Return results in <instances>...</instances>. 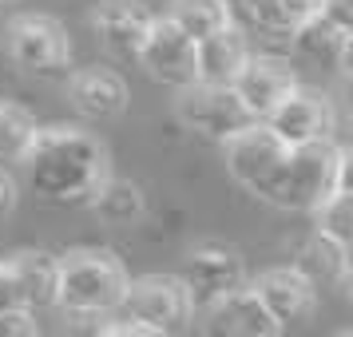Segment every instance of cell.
<instances>
[{
	"instance_id": "cell-6",
	"label": "cell",
	"mask_w": 353,
	"mask_h": 337,
	"mask_svg": "<svg viewBox=\"0 0 353 337\" xmlns=\"http://www.w3.org/2000/svg\"><path fill=\"white\" fill-rule=\"evenodd\" d=\"M119 309L128 314V321L151 325V329H159V334L179 329V325L194 314L191 294H187V286H183L179 274H147L139 282H131Z\"/></svg>"
},
{
	"instance_id": "cell-15",
	"label": "cell",
	"mask_w": 353,
	"mask_h": 337,
	"mask_svg": "<svg viewBox=\"0 0 353 337\" xmlns=\"http://www.w3.org/2000/svg\"><path fill=\"white\" fill-rule=\"evenodd\" d=\"M68 99L83 119H115L128 112V83L112 68H83L68 80Z\"/></svg>"
},
{
	"instance_id": "cell-10",
	"label": "cell",
	"mask_w": 353,
	"mask_h": 337,
	"mask_svg": "<svg viewBox=\"0 0 353 337\" xmlns=\"http://www.w3.org/2000/svg\"><path fill=\"white\" fill-rule=\"evenodd\" d=\"M223 151H226V171H230V178L242 183L250 194H258L270 183L274 171L282 167L290 147L282 143L266 123H250V127L239 131L234 139H226Z\"/></svg>"
},
{
	"instance_id": "cell-31",
	"label": "cell",
	"mask_w": 353,
	"mask_h": 337,
	"mask_svg": "<svg viewBox=\"0 0 353 337\" xmlns=\"http://www.w3.org/2000/svg\"><path fill=\"white\" fill-rule=\"evenodd\" d=\"M337 337H353V334H350V329H341V334H337Z\"/></svg>"
},
{
	"instance_id": "cell-20",
	"label": "cell",
	"mask_w": 353,
	"mask_h": 337,
	"mask_svg": "<svg viewBox=\"0 0 353 337\" xmlns=\"http://www.w3.org/2000/svg\"><path fill=\"white\" fill-rule=\"evenodd\" d=\"M167 20H171L187 40H194V44H203V40H210L214 32H223V28L234 24L226 0H171Z\"/></svg>"
},
{
	"instance_id": "cell-18",
	"label": "cell",
	"mask_w": 353,
	"mask_h": 337,
	"mask_svg": "<svg viewBox=\"0 0 353 337\" xmlns=\"http://www.w3.org/2000/svg\"><path fill=\"white\" fill-rule=\"evenodd\" d=\"M294 270L302 274L314 289H345L350 286V246L325 238V234H314V238L302 246L298 254V266Z\"/></svg>"
},
{
	"instance_id": "cell-12",
	"label": "cell",
	"mask_w": 353,
	"mask_h": 337,
	"mask_svg": "<svg viewBox=\"0 0 353 337\" xmlns=\"http://www.w3.org/2000/svg\"><path fill=\"white\" fill-rule=\"evenodd\" d=\"M203 337H282V325L266 314L254 289L242 286L203 309Z\"/></svg>"
},
{
	"instance_id": "cell-2",
	"label": "cell",
	"mask_w": 353,
	"mask_h": 337,
	"mask_svg": "<svg viewBox=\"0 0 353 337\" xmlns=\"http://www.w3.org/2000/svg\"><path fill=\"white\" fill-rule=\"evenodd\" d=\"M334 191H353L350 155L337 143H305L290 147L282 167L258 191V198H266L270 207L282 210H310L314 214Z\"/></svg>"
},
{
	"instance_id": "cell-9",
	"label": "cell",
	"mask_w": 353,
	"mask_h": 337,
	"mask_svg": "<svg viewBox=\"0 0 353 337\" xmlns=\"http://www.w3.org/2000/svg\"><path fill=\"white\" fill-rule=\"evenodd\" d=\"M183 286L191 294L194 309H207L210 302H219V298L246 286V262L230 246H199V250L187 254Z\"/></svg>"
},
{
	"instance_id": "cell-30",
	"label": "cell",
	"mask_w": 353,
	"mask_h": 337,
	"mask_svg": "<svg viewBox=\"0 0 353 337\" xmlns=\"http://www.w3.org/2000/svg\"><path fill=\"white\" fill-rule=\"evenodd\" d=\"M12 207H17V183L0 171V218L12 214Z\"/></svg>"
},
{
	"instance_id": "cell-4",
	"label": "cell",
	"mask_w": 353,
	"mask_h": 337,
	"mask_svg": "<svg viewBox=\"0 0 353 337\" xmlns=\"http://www.w3.org/2000/svg\"><path fill=\"white\" fill-rule=\"evenodd\" d=\"M4 52L32 76H64L72 64V36L48 12H20L4 28Z\"/></svg>"
},
{
	"instance_id": "cell-23",
	"label": "cell",
	"mask_w": 353,
	"mask_h": 337,
	"mask_svg": "<svg viewBox=\"0 0 353 337\" xmlns=\"http://www.w3.org/2000/svg\"><path fill=\"white\" fill-rule=\"evenodd\" d=\"M321 12V0H270L266 17H262V32L266 36H294L305 20H314Z\"/></svg>"
},
{
	"instance_id": "cell-24",
	"label": "cell",
	"mask_w": 353,
	"mask_h": 337,
	"mask_svg": "<svg viewBox=\"0 0 353 337\" xmlns=\"http://www.w3.org/2000/svg\"><path fill=\"white\" fill-rule=\"evenodd\" d=\"M314 218H318V234L350 246V238H353V191H334L314 210Z\"/></svg>"
},
{
	"instance_id": "cell-7",
	"label": "cell",
	"mask_w": 353,
	"mask_h": 337,
	"mask_svg": "<svg viewBox=\"0 0 353 337\" xmlns=\"http://www.w3.org/2000/svg\"><path fill=\"white\" fill-rule=\"evenodd\" d=\"M262 123L286 147H305V143H334L337 115H334V103L321 96V92L294 88Z\"/></svg>"
},
{
	"instance_id": "cell-8",
	"label": "cell",
	"mask_w": 353,
	"mask_h": 337,
	"mask_svg": "<svg viewBox=\"0 0 353 337\" xmlns=\"http://www.w3.org/2000/svg\"><path fill=\"white\" fill-rule=\"evenodd\" d=\"M135 60L143 64V72L151 80L167 83L175 92L199 83V44L187 40L167 17H155V24H151V32H147Z\"/></svg>"
},
{
	"instance_id": "cell-32",
	"label": "cell",
	"mask_w": 353,
	"mask_h": 337,
	"mask_svg": "<svg viewBox=\"0 0 353 337\" xmlns=\"http://www.w3.org/2000/svg\"><path fill=\"white\" fill-rule=\"evenodd\" d=\"M0 4H8V0H0Z\"/></svg>"
},
{
	"instance_id": "cell-11",
	"label": "cell",
	"mask_w": 353,
	"mask_h": 337,
	"mask_svg": "<svg viewBox=\"0 0 353 337\" xmlns=\"http://www.w3.org/2000/svg\"><path fill=\"white\" fill-rule=\"evenodd\" d=\"M151 24H155V12L143 0H99L92 8V32H96L99 48L119 60L139 56Z\"/></svg>"
},
{
	"instance_id": "cell-16",
	"label": "cell",
	"mask_w": 353,
	"mask_h": 337,
	"mask_svg": "<svg viewBox=\"0 0 353 337\" xmlns=\"http://www.w3.org/2000/svg\"><path fill=\"white\" fill-rule=\"evenodd\" d=\"M254 52H250V40L239 24H230L223 32H214L210 40L199 44V83H214V88H230L239 80V72L246 68Z\"/></svg>"
},
{
	"instance_id": "cell-3",
	"label": "cell",
	"mask_w": 353,
	"mask_h": 337,
	"mask_svg": "<svg viewBox=\"0 0 353 337\" xmlns=\"http://www.w3.org/2000/svg\"><path fill=\"white\" fill-rule=\"evenodd\" d=\"M131 278L112 250H72L60 258L56 305L68 314H115L123 305Z\"/></svg>"
},
{
	"instance_id": "cell-5",
	"label": "cell",
	"mask_w": 353,
	"mask_h": 337,
	"mask_svg": "<svg viewBox=\"0 0 353 337\" xmlns=\"http://www.w3.org/2000/svg\"><path fill=\"white\" fill-rule=\"evenodd\" d=\"M175 115L179 123L203 139H214V143H226L234 139L239 131H246L254 119L250 112L239 103L234 88H214V83H191L175 96Z\"/></svg>"
},
{
	"instance_id": "cell-26",
	"label": "cell",
	"mask_w": 353,
	"mask_h": 337,
	"mask_svg": "<svg viewBox=\"0 0 353 337\" xmlns=\"http://www.w3.org/2000/svg\"><path fill=\"white\" fill-rule=\"evenodd\" d=\"M0 337H36V321L28 309H12L0 314Z\"/></svg>"
},
{
	"instance_id": "cell-1",
	"label": "cell",
	"mask_w": 353,
	"mask_h": 337,
	"mask_svg": "<svg viewBox=\"0 0 353 337\" xmlns=\"http://www.w3.org/2000/svg\"><path fill=\"white\" fill-rule=\"evenodd\" d=\"M20 163L32 191L60 207H92L99 187L112 178L108 147L80 127H40Z\"/></svg>"
},
{
	"instance_id": "cell-17",
	"label": "cell",
	"mask_w": 353,
	"mask_h": 337,
	"mask_svg": "<svg viewBox=\"0 0 353 337\" xmlns=\"http://www.w3.org/2000/svg\"><path fill=\"white\" fill-rule=\"evenodd\" d=\"M8 270L20 286V302L24 309H48L56 305V289H60V258H52L48 250H20Z\"/></svg>"
},
{
	"instance_id": "cell-22",
	"label": "cell",
	"mask_w": 353,
	"mask_h": 337,
	"mask_svg": "<svg viewBox=\"0 0 353 337\" xmlns=\"http://www.w3.org/2000/svg\"><path fill=\"white\" fill-rule=\"evenodd\" d=\"M36 131V115L20 103H0V163H20L24 151L32 147Z\"/></svg>"
},
{
	"instance_id": "cell-19",
	"label": "cell",
	"mask_w": 353,
	"mask_h": 337,
	"mask_svg": "<svg viewBox=\"0 0 353 337\" xmlns=\"http://www.w3.org/2000/svg\"><path fill=\"white\" fill-rule=\"evenodd\" d=\"M290 44L298 56L314 60V64H334V68H350V56H353V32L330 24L325 17H314L305 20L298 32L290 36Z\"/></svg>"
},
{
	"instance_id": "cell-13",
	"label": "cell",
	"mask_w": 353,
	"mask_h": 337,
	"mask_svg": "<svg viewBox=\"0 0 353 337\" xmlns=\"http://www.w3.org/2000/svg\"><path fill=\"white\" fill-rule=\"evenodd\" d=\"M230 88H234L239 103L250 112V119L262 123V119L298 88V80H294L290 64H282V60H274V56H250L246 68L239 72V80L230 83Z\"/></svg>"
},
{
	"instance_id": "cell-27",
	"label": "cell",
	"mask_w": 353,
	"mask_h": 337,
	"mask_svg": "<svg viewBox=\"0 0 353 337\" xmlns=\"http://www.w3.org/2000/svg\"><path fill=\"white\" fill-rule=\"evenodd\" d=\"M12 309H24V302H20V286L8 262H0V314H12Z\"/></svg>"
},
{
	"instance_id": "cell-25",
	"label": "cell",
	"mask_w": 353,
	"mask_h": 337,
	"mask_svg": "<svg viewBox=\"0 0 353 337\" xmlns=\"http://www.w3.org/2000/svg\"><path fill=\"white\" fill-rule=\"evenodd\" d=\"M112 314H68V337H112Z\"/></svg>"
},
{
	"instance_id": "cell-28",
	"label": "cell",
	"mask_w": 353,
	"mask_h": 337,
	"mask_svg": "<svg viewBox=\"0 0 353 337\" xmlns=\"http://www.w3.org/2000/svg\"><path fill=\"white\" fill-rule=\"evenodd\" d=\"M318 17H325L330 24H337V28L353 32V0H321V12H318Z\"/></svg>"
},
{
	"instance_id": "cell-14",
	"label": "cell",
	"mask_w": 353,
	"mask_h": 337,
	"mask_svg": "<svg viewBox=\"0 0 353 337\" xmlns=\"http://www.w3.org/2000/svg\"><path fill=\"white\" fill-rule=\"evenodd\" d=\"M250 289H254V298L266 305V314H270L278 325L310 321L314 309H318V289L310 286L294 266H274V270H266Z\"/></svg>"
},
{
	"instance_id": "cell-21",
	"label": "cell",
	"mask_w": 353,
	"mask_h": 337,
	"mask_svg": "<svg viewBox=\"0 0 353 337\" xmlns=\"http://www.w3.org/2000/svg\"><path fill=\"white\" fill-rule=\"evenodd\" d=\"M92 210H96L108 226H131V223L143 218V191H139L135 183H128V178L112 175L99 187L96 198H92Z\"/></svg>"
},
{
	"instance_id": "cell-29",
	"label": "cell",
	"mask_w": 353,
	"mask_h": 337,
	"mask_svg": "<svg viewBox=\"0 0 353 337\" xmlns=\"http://www.w3.org/2000/svg\"><path fill=\"white\" fill-rule=\"evenodd\" d=\"M112 337H167V334L151 329V325H139V321H115Z\"/></svg>"
}]
</instances>
